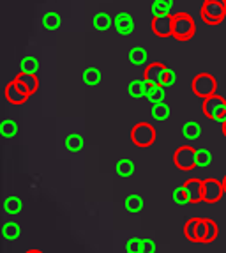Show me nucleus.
<instances>
[{"mask_svg": "<svg viewBox=\"0 0 226 253\" xmlns=\"http://www.w3.org/2000/svg\"><path fill=\"white\" fill-rule=\"evenodd\" d=\"M200 16L205 25H219L226 16V0H205Z\"/></svg>", "mask_w": 226, "mask_h": 253, "instance_id": "1", "label": "nucleus"}, {"mask_svg": "<svg viewBox=\"0 0 226 253\" xmlns=\"http://www.w3.org/2000/svg\"><path fill=\"white\" fill-rule=\"evenodd\" d=\"M194 20L188 13L173 14V32L172 36L179 41H189L194 36Z\"/></svg>", "mask_w": 226, "mask_h": 253, "instance_id": "2", "label": "nucleus"}, {"mask_svg": "<svg viewBox=\"0 0 226 253\" xmlns=\"http://www.w3.org/2000/svg\"><path fill=\"white\" fill-rule=\"evenodd\" d=\"M191 89H193L194 96L207 99V97L214 96L216 90H218V80L209 73H200L191 82Z\"/></svg>", "mask_w": 226, "mask_h": 253, "instance_id": "3", "label": "nucleus"}, {"mask_svg": "<svg viewBox=\"0 0 226 253\" xmlns=\"http://www.w3.org/2000/svg\"><path fill=\"white\" fill-rule=\"evenodd\" d=\"M203 114L210 121H219V123H225L226 121V101L225 97L214 94V96L207 97L203 101Z\"/></svg>", "mask_w": 226, "mask_h": 253, "instance_id": "4", "label": "nucleus"}, {"mask_svg": "<svg viewBox=\"0 0 226 253\" xmlns=\"http://www.w3.org/2000/svg\"><path fill=\"white\" fill-rule=\"evenodd\" d=\"M131 138L136 147H151L155 140V129L149 123H138L131 131Z\"/></svg>", "mask_w": 226, "mask_h": 253, "instance_id": "5", "label": "nucleus"}, {"mask_svg": "<svg viewBox=\"0 0 226 253\" xmlns=\"http://www.w3.org/2000/svg\"><path fill=\"white\" fill-rule=\"evenodd\" d=\"M173 161H175L177 169L180 170L194 169L196 167V149H193L191 145H182L173 154Z\"/></svg>", "mask_w": 226, "mask_h": 253, "instance_id": "6", "label": "nucleus"}, {"mask_svg": "<svg viewBox=\"0 0 226 253\" xmlns=\"http://www.w3.org/2000/svg\"><path fill=\"white\" fill-rule=\"evenodd\" d=\"M223 193V182H219L218 179H205L203 181V202L207 204H216L221 200Z\"/></svg>", "mask_w": 226, "mask_h": 253, "instance_id": "7", "label": "nucleus"}, {"mask_svg": "<svg viewBox=\"0 0 226 253\" xmlns=\"http://www.w3.org/2000/svg\"><path fill=\"white\" fill-rule=\"evenodd\" d=\"M152 32L159 38H168L173 32V16L166 14V16H154L152 18Z\"/></svg>", "mask_w": 226, "mask_h": 253, "instance_id": "8", "label": "nucleus"}, {"mask_svg": "<svg viewBox=\"0 0 226 253\" xmlns=\"http://www.w3.org/2000/svg\"><path fill=\"white\" fill-rule=\"evenodd\" d=\"M166 71L168 68L164 66V64L161 62H152L149 64L145 68V78L149 84H154V85H163L164 82V76H166Z\"/></svg>", "mask_w": 226, "mask_h": 253, "instance_id": "9", "label": "nucleus"}, {"mask_svg": "<svg viewBox=\"0 0 226 253\" xmlns=\"http://www.w3.org/2000/svg\"><path fill=\"white\" fill-rule=\"evenodd\" d=\"M184 190L188 193L189 204L203 202V181L196 177H191L184 182Z\"/></svg>", "mask_w": 226, "mask_h": 253, "instance_id": "10", "label": "nucleus"}, {"mask_svg": "<svg viewBox=\"0 0 226 253\" xmlns=\"http://www.w3.org/2000/svg\"><path fill=\"white\" fill-rule=\"evenodd\" d=\"M5 97H7V101L13 103V105H23V103L29 99V94L23 90L20 82L14 78V80L5 87Z\"/></svg>", "mask_w": 226, "mask_h": 253, "instance_id": "11", "label": "nucleus"}, {"mask_svg": "<svg viewBox=\"0 0 226 253\" xmlns=\"http://www.w3.org/2000/svg\"><path fill=\"white\" fill-rule=\"evenodd\" d=\"M113 27L120 36H131L134 32V20L131 14L127 13H118L113 18Z\"/></svg>", "mask_w": 226, "mask_h": 253, "instance_id": "12", "label": "nucleus"}, {"mask_svg": "<svg viewBox=\"0 0 226 253\" xmlns=\"http://www.w3.org/2000/svg\"><path fill=\"white\" fill-rule=\"evenodd\" d=\"M16 80L20 82V85L23 87V90H25L29 96H32V94L38 92L39 89V78L38 75H32V73H21L16 76Z\"/></svg>", "mask_w": 226, "mask_h": 253, "instance_id": "13", "label": "nucleus"}, {"mask_svg": "<svg viewBox=\"0 0 226 253\" xmlns=\"http://www.w3.org/2000/svg\"><path fill=\"white\" fill-rule=\"evenodd\" d=\"M173 9V0H154L151 5V13L154 16H166Z\"/></svg>", "mask_w": 226, "mask_h": 253, "instance_id": "14", "label": "nucleus"}, {"mask_svg": "<svg viewBox=\"0 0 226 253\" xmlns=\"http://www.w3.org/2000/svg\"><path fill=\"white\" fill-rule=\"evenodd\" d=\"M112 23H113V18L110 16L108 13H97V14H94V18H92V25H94V29L96 30H99V32H105V30H108L110 27H112Z\"/></svg>", "mask_w": 226, "mask_h": 253, "instance_id": "15", "label": "nucleus"}, {"mask_svg": "<svg viewBox=\"0 0 226 253\" xmlns=\"http://www.w3.org/2000/svg\"><path fill=\"white\" fill-rule=\"evenodd\" d=\"M64 144H66V149L69 152H80L85 145V140L80 133H71V135L66 136V142H64Z\"/></svg>", "mask_w": 226, "mask_h": 253, "instance_id": "16", "label": "nucleus"}, {"mask_svg": "<svg viewBox=\"0 0 226 253\" xmlns=\"http://www.w3.org/2000/svg\"><path fill=\"white\" fill-rule=\"evenodd\" d=\"M127 92L131 97H147V82L145 78L142 80H131L127 85Z\"/></svg>", "mask_w": 226, "mask_h": 253, "instance_id": "17", "label": "nucleus"}, {"mask_svg": "<svg viewBox=\"0 0 226 253\" xmlns=\"http://www.w3.org/2000/svg\"><path fill=\"white\" fill-rule=\"evenodd\" d=\"M21 209H23V202H21V199H18L16 195L7 197V199L4 200V211L7 212V214L16 216L21 212Z\"/></svg>", "mask_w": 226, "mask_h": 253, "instance_id": "18", "label": "nucleus"}, {"mask_svg": "<svg viewBox=\"0 0 226 253\" xmlns=\"http://www.w3.org/2000/svg\"><path fill=\"white\" fill-rule=\"evenodd\" d=\"M147 60H149V53H147L145 48L134 46L129 50V62L131 64H134V66H143V64H147Z\"/></svg>", "mask_w": 226, "mask_h": 253, "instance_id": "19", "label": "nucleus"}, {"mask_svg": "<svg viewBox=\"0 0 226 253\" xmlns=\"http://www.w3.org/2000/svg\"><path fill=\"white\" fill-rule=\"evenodd\" d=\"M2 236L9 241H16L21 236V227L16 221H5L4 227H2Z\"/></svg>", "mask_w": 226, "mask_h": 253, "instance_id": "20", "label": "nucleus"}, {"mask_svg": "<svg viewBox=\"0 0 226 253\" xmlns=\"http://www.w3.org/2000/svg\"><path fill=\"white\" fill-rule=\"evenodd\" d=\"M182 135L188 140H196L198 136L201 135V126L196 121H188V123H184V126H182Z\"/></svg>", "mask_w": 226, "mask_h": 253, "instance_id": "21", "label": "nucleus"}, {"mask_svg": "<svg viewBox=\"0 0 226 253\" xmlns=\"http://www.w3.org/2000/svg\"><path fill=\"white\" fill-rule=\"evenodd\" d=\"M115 170H117V173L120 177L127 179V177H131V175H134V163L131 160H127V158H124V160L117 161Z\"/></svg>", "mask_w": 226, "mask_h": 253, "instance_id": "22", "label": "nucleus"}, {"mask_svg": "<svg viewBox=\"0 0 226 253\" xmlns=\"http://www.w3.org/2000/svg\"><path fill=\"white\" fill-rule=\"evenodd\" d=\"M124 206H126V209L129 212H138V211H142V209H143L145 202H143V199L140 197V195L131 193V195H127V199L124 200Z\"/></svg>", "mask_w": 226, "mask_h": 253, "instance_id": "23", "label": "nucleus"}, {"mask_svg": "<svg viewBox=\"0 0 226 253\" xmlns=\"http://www.w3.org/2000/svg\"><path fill=\"white\" fill-rule=\"evenodd\" d=\"M42 25H44L46 30H57L62 25V18H60V14L55 13V11H50V13H46L44 18H42Z\"/></svg>", "mask_w": 226, "mask_h": 253, "instance_id": "24", "label": "nucleus"}, {"mask_svg": "<svg viewBox=\"0 0 226 253\" xmlns=\"http://www.w3.org/2000/svg\"><path fill=\"white\" fill-rule=\"evenodd\" d=\"M151 115L154 121H166L170 117V108L166 103H157V105H152Z\"/></svg>", "mask_w": 226, "mask_h": 253, "instance_id": "25", "label": "nucleus"}, {"mask_svg": "<svg viewBox=\"0 0 226 253\" xmlns=\"http://www.w3.org/2000/svg\"><path fill=\"white\" fill-rule=\"evenodd\" d=\"M18 133V124L14 123L13 119H4L0 123V135L5 136V138H11Z\"/></svg>", "mask_w": 226, "mask_h": 253, "instance_id": "26", "label": "nucleus"}, {"mask_svg": "<svg viewBox=\"0 0 226 253\" xmlns=\"http://www.w3.org/2000/svg\"><path fill=\"white\" fill-rule=\"evenodd\" d=\"M164 97H166V87L163 85H155L151 92L147 94V99L152 103V105H157V103H164Z\"/></svg>", "mask_w": 226, "mask_h": 253, "instance_id": "27", "label": "nucleus"}, {"mask_svg": "<svg viewBox=\"0 0 226 253\" xmlns=\"http://www.w3.org/2000/svg\"><path fill=\"white\" fill-rule=\"evenodd\" d=\"M184 234L191 243H198V218H189L184 227Z\"/></svg>", "mask_w": 226, "mask_h": 253, "instance_id": "28", "label": "nucleus"}, {"mask_svg": "<svg viewBox=\"0 0 226 253\" xmlns=\"http://www.w3.org/2000/svg\"><path fill=\"white\" fill-rule=\"evenodd\" d=\"M20 69L21 73H32V75H36L39 69V60L36 57H23L20 62Z\"/></svg>", "mask_w": 226, "mask_h": 253, "instance_id": "29", "label": "nucleus"}, {"mask_svg": "<svg viewBox=\"0 0 226 253\" xmlns=\"http://www.w3.org/2000/svg\"><path fill=\"white\" fill-rule=\"evenodd\" d=\"M81 78H83V82L87 85H97L101 82V71L97 68H87L83 71V75H81Z\"/></svg>", "mask_w": 226, "mask_h": 253, "instance_id": "30", "label": "nucleus"}, {"mask_svg": "<svg viewBox=\"0 0 226 253\" xmlns=\"http://www.w3.org/2000/svg\"><path fill=\"white\" fill-rule=\"evenodd\" d=\"M212 161V152L209 149H196V167L205 169Z\"/></svg>", "mask_w": 226, "mask_h": 253, "instance_id": "31", "label": "nucleus"}, {"mask_svg": "<svg viewBox=\"0 0 226 253\" xmlns=\"http://www.w3.org/2000/svg\"><path fill=\"white\" fill-rule=\"evenodd\" d=\"M172 199H173V202H175L177 206H186V204H189L188 193H186L184 186H179V188H175V190H173Z\"/></svg>", "mask_w": 226, "mask_h": 253, "instance_id": "32", "label": "nucleus"}, {"mask_svg": "<svg viewBox=\"0 0 226 253\" xmlns=\"http://www.w3.org/2000/svg\"><path fill=\"white\" fill-rule=\"evenodd\" d=\"M207 232H209V219L198 218V243H205Z\"/></svg>", "mask_w": 226, "mask_h": 253, "instance_id": "33", "label": "nucleus"}, {"mask_svg": "<svg viewBox=\"0 0 226 253\" xmlns=\"http://www.w3.org/2000/svg\"><path fill=\"white\" fill-rule=\"evenodd\" d=\"M142 243H143V239H140V237H131L126 245V252L127 253H142Z\"/></svg>", "mask_w": 226, "mask_h": 253, "instance_id": "34", "label": "nucleus"}, {"mask_svg": "<svg viewBox=\"0 0 226 253\" xmlns=\"http://www.w3.org/2000/svg\"><path fill=\"white\" fill-rule=\"evenodd\" d=\"M209 219V218H207ZM219 234V228H218V223L214 221V219H209V232H207V239L205 243H212V241H216V237H218Z\"/></svg>", "mask_w": 226, "mask_h": 253, "instance_id": "35", "label": "nucleus"}, {"mask_svg": "<svg viewBox=\"0 0 226 253\" xmlns=\"http://www.w3.org/2000/svg\"><path fill=\"white\" fill-rule=\"evenodd\" d=\"M175 82H177V73L173 71V69L168 68L166 76H164V82H163V87H172V85H175Z\"/></svg>", "mask_w": 226, "mask_h": 253, "instance_id": "36", "label": "nucleus"}, {"mask_svg": "<svg viewBox=\"0 0 226 253\" xmlns=\"http://www.w3.org/2000/svg\"><path fill=\"white\" fill-rule=\"evenodd\" d=\"M142 253H155V245L152 239H143L142 243Z\"/></svg>", "mask_w": 226, "mask_h": 253, "instance_id": "37", "label": "nucleus"}, {"mask_svg": "<svg viewBox=\"0 0 226 253\" xmlns=\"http://www.w3.org/2000/svg\"><path fill=\"white\" fill-rule=\"evenodd\" d=\"M221 126H223V135H225V136H226V121H225V123H223V124H221Z\"/></svg>", "mask_w": 226, "mask_h": 253, "instance_id": "38", "label": "nucleus"}, {"mask_svg": "<svg viewBox=\"0 0 226 253\" xmlns=\"http://www.w3.org/2000/svg\"><path fill=\"white\" fill-rule=\"evenodd\" d=\"M25 253H42L41 250H29V252H25Z\"/></svg>", "mask_w": 226, "mask_h": 253, "instance_id": "39", "label": "nucleus"}, {"mask_svg": "<svg viewBox=\"0 0 226 253\" xmlns=\"http://www.w3.org/2000/svg\"><path fill=\"white\" fill-rule=\"evenodd\" d=\"M223 190H225V193H226V175H225V179H223Z\"/></svg>", "mask_w": 226, "mask_h": 253, "instance_id": "40", "label": "nucleus"}]
</instances>
